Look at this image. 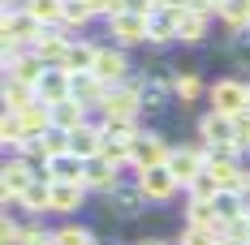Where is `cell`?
Wrapping results in <instances>:
<instances>
[{"mask_svg": "<svg viewBox=\"0 0 250 245\" xmlns=\"http://www.w3.org/2000/svg\"><path fill=\"white\" fill-rule=\"evenodd\" d=\"M147 108H143V77H129L125 86H112L108 99L100 103V121H138Z\"/></svg>", "mask_w": 250, "mask_h": 245, "instance_id": "obj_1", "label": "cell"}, {"mask_svg": "<svg viewBox=\"0 0 250 245\" xmlns=\"http://www.w3.org/2000/svg\"><path fill=\"white\" fill-rule=\"evenodd\" d=\"M168 155H173V142H168L160 129H143V133L134 138V151H129V168H134V176L147 172V168H164Z\"/></svg>", "mask_w": 250, "mask_h": 245, "instance_id": "obj_2", "label": "cell"}, {"mask_svg": "<svg viewBox=\"0 0 250 245\" xmlns=\"http://www.w3.org/2000/svg\"><path fill=\"white\" fill-rule=\"evenodd\" d=\"M39 181V168L22 159V155H9L4 168H0V189H4V211H18V198Z\"/></svg>", "mask_w": 250, "mask_h": 245, "instance_id": "obj_3", "label": "cell"}, {"mask_svg": "<svg viewBox=\"0 0 250 245\" xmlns=\"http://www.w3.org/2000/svg\"><path fill=\"white\" fill-rule=\"evenodd\" d=\"M207 155H211L207 142H186V147H173V155H168V164H164V168L173 172V181L186 189L190 181H199L203 172H207Z\"/></svg>", "mask_w": 250, "mask_h": 245, "instance_id": "obj_4", "label": "cell"}, {"mask_svg": "<svg viewBox=\"0 0 250 245\" xmlns=\"http://www.w3.org/2000/svg\"><path fill=\"white\" fill-rule=\"evenodd\" d=\"M207 99H211V112L242 116V112H250V82L246 77H220L207 86Z\"/></svg>", "mask_w": 250, "mask_h": 245, "instance_id": "obj_5", "label": "cell"}, {"mask_svg": "<svg viewBox=\"0 0 250 245\" xmlns=\"http://www.w3.org/2000/svg\"><path fill=\"white\" fill-rule=\"evenodd\" d=\"M104 211H108L117 224H134L143 211H147V198H143L138 185H117L112 194H104Z\"/></svg>", "mask_w": 250, "mask_h": 245, "instance_id": "obj_6", "label": "cell"}, {"mask_svg": "<svg viewBox=\"0 0 250 245\" xmlns=\"http://www.w3.org/2000/svg\"><path fill=\"white\" fill-rule=\"evenodd\" d=\"M91 74L100 77L104 86H125L129 82V52L125 48H117V43H108V48H100V56H95V69Z\"/></svg>", "mask_w": 250, "mask_h": 245, "instance_id": "obj_7", "label": "cell"}, {"mask_svg": "<svg viewBox=\"0 0 250 245\" xmlns=\"http://www.w3.org/2000/svg\"><path fill=\"white\" fill-rule=\"evenodd\" d=\"M108 39L117 43V48H147V18H138V13H117V18H108Z\"/></svg>", "mask_w": 250, "mask_h": 245, "instance_id": "obj_8", "label": "cell"}, {"mask_svg": "<svg viewBox=\"0 0 250 245\" xmlns=\"http://www.w3.org/2000/svg\"><path fill=\"white\" fill-rule=\"evenodd\" d=\"M39 39H43V26L35 22L26 9L4 13V22H0V43H26V48H35Z\"/></svg>", "mask_w": 250, "mask_h": 245, "instance_id": "obj_9", "label": "cell"}, {"mask_svg": "<svg viewBox=\"0 0 250 245\" xmlns=\"http://www.w3.org/2000/svg\"><path fill=\"white\" fill-rule=\"evenodd\" d=\"M134 185L143 189V198H147V202H173L177 189H181L168 168H147V172H138V176H134Z\"/></svg>", "mask_w": 250, "mask_h": 245, "instance_id": "obj_10", "label": "cell"}, {"mask_svg": "<svg viewBox=\"0 0 250 245\" xmlns=\"http://www.w3.org/2000/svg\"><path fill=\"white\" fill-rule=\"evenodd\" d=\"M207 176L220 185V194H246L250 185V172L242 164H229V159H216V155H207Z\"/></svg>", "mask_w": 250, "mask_h": 245, "instance_id": "obj_11", "label": "cell"}, {"mask_svg": "<svg viewBox=\"0 0 250 245\" xmlns=\"http://www.w3.org/2000/svg\"><path fill=\"white\" fill-rule=\"evenodd\" d=\"M69 48H74V35L69 30H43V39L35 43V52H39V60L48 65V69H65V60H69Z\"/></svg>", "mask_w": 250, "mask_h": 245, "instance_id": "obj_12", "label": "cell"}, {"mask_svg": "<svg viewBox=\"0 0 250 245\" xmlns=\"http://www.w3.org/2000/svg\"><path fill=\"white\" fill-rule=\"evenodd\" d=\"M86 185H78V181H48V198H52V215H74L82 211V202H86Z\"/></svg>", "mask_w": 250, "mask_h": 245, "instance_id": "obj_13", "label": "cell"}, {"mask_svg": "<svg viewBox=\"0 0 250 245\" xmlns=\"http://www.w3.org/2000/svg\"><path fill=\"white\" fill-rule=\"evenodd\" d=\"M82 185H86L91 194H112V189L121 185V168H112L104 155H95V159H86V168H82Z\"/></svg>", "mask_w": 250, "mask_h": 245, "instance_id": "obj_14", "label": "cell"}, {"mask_svg": "<svg viewBox=\"0 0 250 245\" xmlns=\"http://www.w3.org/2000/svg\"><path fill=\"white\" fill-rule=\"evenodd\" d=\"M177 18V43H186V48H203L207 43V35H211V18H203L194 9H181L173 13Z\"/></svg>", "mask_w": 250, "mask_h": 245, "instance_id": "obj_15", "label": "cell"}, {"mask_svg": "<svg viewBox=\"0 0 250 245\" xmlns=\"http://www.w3.org/2000/svg\"><path fill=\"white\" fill-rule=\"evenodd\" d=\"M112 86H104L95 74H69V95L82 103V108H91V112H100V103L108 99Z\"/></svg>", "mask_w": 250, "mask_h": 245, "instance_id": "obj_16", "label": "cell"}, {"mask_svg": "<svg viewBox=\"0 0 250 245\" xmlns=\"http://www.w3.org/2000/svg\"><path fill=\"white\" fill-rule=\"evenodd\" d=\"M4 77H18L26 86H39V82L48 77V65L39 60V52L30 48V52H22V56H13V60H4Z\"/></svg>", "mask_w": 250, "mask_h": 245, "instance_id": "obj_17", "label": "cell"}, {"mask_svg": "<svg viewBox=\"0 0 250 245\" xmlns=\"http://www.w3.org/2000/svg\"><path fill=\"white\" fill-rule=\"evenodd\" d=\"M199 142H207V147H225V142H237L233 138V116H225V112H203L199 116Z\"/></svg>", "mask_w": 250, "mask_h": 245, "instance_id": "obj_18", "label": "cell"}, {"mask_svg": "<svg viewBox=\"0 0 250 245\" xmlns=\"http://www.w3.org/2000/svg\"><path fill=\"white\" fill-rule=\"evenodd\" d=\"M100 151H104V129H100V121H86L82 129L69 133V155H78V159H95Z\"/></svg>", "mask_w": 250, "mask_h": 245, "instance_id": "obj_19", "label": "cell"}, {"mask_svg": "<svg viewBox=\"0 0 250 245\" xmlns=\"http://www.w3.org/2000/svg\"><path fill=\"white\" fill-rule=\"evenodd\" d=\"M168 77H173V95L181 99V103H194V99H203V91H207L194 65H173Z\"/></svg>", "mask_w": 250, "mask_h": 245, "instance_id": "obj_20", "label": "cell"}, {"mask_svg": "<svg viewBox=\"0 0 250 245\" xmlns=\"http://www.w3.org/2000/svg\"><path fill=\"white\" fill-rule=\"evenodd\" d=\"M35 95H39V103H48V108L74 99V95H69V74H65V69H48V77L35 86Z\"/></svg>", "mask_w": 250, "mask_h": 245, "instance_id": "obj_21", "label": "cell"}, {"mask_svg": "<svg viewBox=\"0 0 250 245\" xmlns=\"http://www.w3.org/2000/svg\"><path fill=\"white\" fill-rule=\"evenodd\" d=\"M86 121H91V108H82L78 99H65V103H56V108H52V129L74 133V129H82Z\"/></svg>", "mask_w": 250, "mask_h": 245, "instance_id": "obj_22", "label": "cell"}, {"mask_svg": "<svg viewBox=\"0 0 250 245\" xmlns=\"http://www.w3.org/2000/svg\"><path fill=\"white\" fill-rule=\"evenodd\" d=\"M18 211H22L26 220H43L52 215V198H48V181H35L22 198H18Z\"/></svg>", "mask_w": 250, "mask_h": 245, "instance_id": "obj_23", "label": "cell"}, {"mask_svg": "<svg viewBox=\"0 0 250 245\" xmlns=\"http://www.w3.org/2000/svg\"><path fill=\"white\" fill-rule=\"evenodd\" d=\"M95 56H100V43L95 39H74L69 60H65V74H91L95 69Z\"/></svg>", "mask_w": 250, "mask_h": 245, "instance_id": "obj_24", "label": "cell"}, {"mask_svg": "<svg viewBox=\"0 0 250 245\" xmlns=\"http://www.w3.org/2000/svg\"><path fill=\"white\" fill-rule=\"evenodd\" d=\"M225 241V220L211 224V228H203V224H181V232H177V245H220Z\"/></svg>", "mask_w": 250, "mask_h": 245, "instance_id": "obj_25", "label": "cell"}, {"mask_svg": "<svg viewBox=\"0 0 250 245\" xmlns=\"http://www.w3.org/2000/svg\"><path fill=\"white\" fill-rule=\"evenodd\" d=\"M26 13L43 30H56V26L65 22V0H26Z\"/></svg>", "mask_w": 250, "mask_h": 245, "instance_id": "obj_26", "label": "cell"}, {"mask_svg": "<svg viewBox=\"0 0 250 245\" xmlns=\"http://www.w3.org/2000/svg\"><path fill=\"white\" fill-rule=\"evenodd\" d=\"M39 95H35V86H26L18 77H4V112H26V108H35Z\"/></svg>", "mask_w": 250, "mask_h": 245, "instance_id": "obj_27", "label": "cell"}, {"mask_svg": "<svg viewBox=\"0 0 250 245\" xmlns=\"http://www.w3.org/2000/svg\"><path fill=\"white\" fill-rule=\"evenodd\" d=\"M22 116V133L26 138H43L52 129V108L48 103H35V108H26V112H18Z\"/></svg>", "mask_w": 250, "mask_h": 245, "instance_id": "obj_28", "label": "cell"}, {"mask_svg": "<svg viewBox=\"0 0 250 245\" xmlns=\"http://www.w3.org/2000/svg\"><path fill=\"white\" fill-rule=\"evenodd\" d=\"M91 22H95V9L86 0H65V22H61V30L78 35V30H86Z\"/></svg>", "mask_w": 250, "mask_h": 245, "instance_id": "obj_29", "label": "cell"}, {"mask_svg": "<svg viewBox=\"0 0 250 245\" xmlns=\"http://www.w3.org/2000/svg\"><path fill=\"white\" fill-rule=\"evenodd\" d=\"M147 43H155V48L160 43H177V18L173 13H155L147 22Z\"/></svg>", "mask_w": 250, "mask_h": 245, "instance_id": "obj_30", "label": "cell"}, {"mask_svg": "<svg viewBox=\"0 0 250 245\" xmlns=\"http://www.w3.org/2000/svg\"><path fill=\"white\" fill-rule=\"evenodd\" d=\"M52 245H100V237L91 228H82V224H61L52 232Z\"/></svg>", "mask_w": 250, "mask_h": 245, "instance_id": "obj_31", "label": "cell"}, {"mask_svg": "<svg viewBox=\"0 0 250 245\" xmlns=\"http://www.w3.org/2000/svg\"><path fill=\"white\" fill-rule=\"evenodd\" d=\"M186 224H203V228L220 224V215H216V202H194V198H186Z\"/></svg>", "mask_w": 250, "mask_h": 245, "instance_id": "obj_32", "label": "cell"}, {"mask_svg": "<svg viewBox=\"0 0 250 245\" xmlns=\"http://www.w3.org/2000/svg\"><path fill=\"white\" fill-rule=\"evenodd\" d=\"M39 142H43V155H48V164H52V159H61V155H69V133H65V129H48Z\"/></svg>", "mask_w": 250, "mask_h": 245, "instance_id": "obj_33", "label": "cell"}, {"mask_svg": "<svg viewBox=\"0 0 250 245\" xmlns=\"http://www.w3.org/2000/svg\"><path fill=\"white\" fill-rule=\"evenodd\" d=\"M186 198H194V202H216V198H220V185L203 172L199 181H190V185H186Z\"/></svg>", "mask_w": 250, "mask_h": 245, "instance_id": "obj_34", "label": "cell"}, {"mask_svg": "<svg viewBox=\"0 0 250 245\" xmlns=\"http://www.w3.org/2000/svg\"><path fill=\"white\" fill-rule=\"evenodd\" d=\"M22 138H26V133H22V116H18V112H4V116H0V142L13 151Z\"/></svg>", "mask_w": 250, "mask_h": 245, "instance_id": "obj_35", "label": "cell"}, {"mask_svg": "<svg viewBox=\"0 0 250 245\" xmlns=\"http://www.w3.org/2000/svg\"><path fill=\"white\" fill-rule=\"evenodd\" d=\"M216 215H220V220H237V215H246V198L242 194H220L216 198Z\"/></svg>", "mask_w": 250, "mask_h": 245, "instance_id": "obj_36", "label": "cell"}, {"mask_svg": "<svg viewBox=\"0 0 250 245\" xmlns=\"http://www.w3.org/2000/svg\"><path fill=\"white\" fill-rule=\"evenodd\" d=\"M225 241L233 245H250V215H237V220L225 224Z\"/></svg>", "mask_w": 250, "mask_h": 245, "instance_id": "obj_37", "label": "cell"}, {"mask_svg": "<svg viewBox=\"0 0 250 245\" xmlns=\"http://www.w3.org/2000/svg\"><path fill=\"white\" fill-rule=\"evenodd\" d=\"M0 245H22V224L13 220V211H4L0 220Z\"/></svg>", "mask_w": 250, "mask_h": 245, "instance_id": "obj_38", "label": "cell"}, {"mask_svg": "<svg viewBox=\"0 0 250 245\" xmlns=\"http://www.w3.org/2000/svg\"><path fill=\"white\" fill-rule=\"evenodd\" d=\"M52 241V232L43 228L39 220H30V224H22V245H48Z\"/></svg>", "mask_w": 250, "mask_h": 245, "instance_id": "obj_39", "label": "cell"}, {"mask_svg": "<svg viewBox=\"0 0 250 245\" xmlns=\"http://www.w3.org/2000/svg\"><path fill=\"white\" fill-rule=\"evenodd\" d=\"M125 13H138V18H155V13H164V9H160V4H155V0H125Z\"/></svg>", "mask_w": 250, "mask_h": 245, "instance_id": "obj_40", "label": "cell"}, {"mask_svg": "<svg viewBox=\"0 0 250 245\" xmlns=\"http://www.w3.org/2000/svg\"><path fill=\"white\" fill-rule=\"evenodd\" d=\"M233 138L242 142V147L250 151V112H242V116H233Z\"/></svg>", "mask_w": 250, "mask_h": 245, "instance_id": "obj_41", "label": "cell"}, {"mask_svg": "<svg viewBox=\"0 0 250 245\" xmlns=\"http://www.w3.org/2000/svg\"><path fill=\"white\" fill-rule=\"evenodd\" d=\"M186 9H194L203 18H216V13H220V0H186Z\"/></svg>", "mask_w": 250, "mask_h": 245, "instance_id": "obj_42", "label": "cell"}, {"mask_svg": "<svg viewBox=\"0 0 250 245\" xmlns=\"http://www.w3.org/2000/svg\"><path fill=\"white\" fill-rule=\"evenodd\" d=\"M134 245H173L168 237H160V232H147V237H138Z\"/></svg>", "mask_w": 250, "mask_h": 245, "instance_id": "obj_43", "label": "cell"}, {"mask_svg": "<svg viewBox=\"0 0 250 245\" xmlns=\"http://www.w3.org/2000/svg\"><path fill=\"white\" fill-rule=\"evenodd\" d=\"M242 198H246V215H250V185H246V194H242Z\"/></svg>", "mask_w": 250, "mask_h": 245, "instance_id": "obj_44", "label": "cell"}, {"mask_svg": "<svg viewBox=\"0 0 250 245\" xmlns=\"http://www.w3.org/2000/svg\"><path fill=\"white\" fill-rule=\"evenodd\" d=\"M246 39H250V26H246Z\"/></svg>", "mask_w": 250, "mask_h": 245, "instance_id": "obj_45", "label": "cell"}, {"mask_svg": "<svg viewBox=\"0 0 250 245\" xmlns=\"http://www.w3.org/2000/svg\"><path fill=\"white\" fill-rule=\"evenodd\" d=\"M48 245H52V241H48Z\"/></svg>", "mask_w": 250, "mask_h": 245, "instance_id": "obj_46", "label": "cell"}]
</instances>
